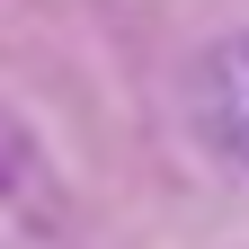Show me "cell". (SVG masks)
<instances>
[{
  "mask_svg": "<svg viewBox=\"0 0 249 249\" xmlns=\"http://www.w3.org/2000/svg\"><path fill=\"white\" fill-rule=\"evenodd\" d=\"M205 107H213V134L249 160V36L213 45V62H205Z\"/></svg>",
  "mask_w": 249,
  "mask_h": 249,
  "instance_id": "obj_1",
  "label": "cell"
}]
</instances>
